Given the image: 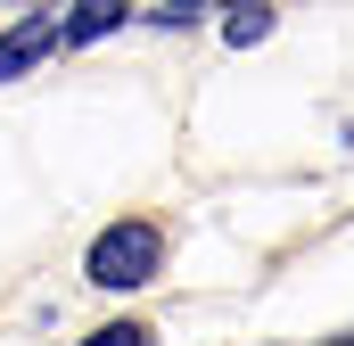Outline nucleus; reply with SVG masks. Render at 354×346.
Segmentation results:
<instances>
[{
    "label": "nucleus",
    "mask_w": 354,
    "mask_h": 346,
    "mask_svg": "<svg viewBox=\"0 0 354 346\" xmlns=\"http://www.w3.org/2000/svg\"><path fill=\"white\" fill-rule=\"evenodd\" d=\"M157 231L149 223H107L99 239H91V256H83V272L99 280V289H140L149 272H157Z\"/></svg>",
    "instance_id": "obj_1"
},
{
    "label": "nucleus",
    "mask_w": 354,
    "mask_h": 346,
    "mask_svg": "<svg viewBox=\"0 0 354 346\" xmlns=\"http://www.w3.org/2000/svg\"><path fill=\"white\" fill-rule=\"evenodd\" d=\"M50 42H58V17H41V8H33V17H25L8 42H0V83H8V75H25V66L50 50Z\"/></svg>",
    "instance_id": "obj_2"
},
{
    "label": "nucleus",
    "mask_w": 354,
    "mask_h": 346,
    "mask_svg": "<svg viewBox=\"0 0 354 346\" xmlns=\"http://www.w3.org/2000/svg\"><path fill=\"white\" fill-rule=\"evenodd\" d=\"M115 25H124V8H83V17H66V25H58V42H75V50H83V42L115 33Z\"/></svg>",
    "instance_id": "obj_3"
},
{
    "label": "nucleus",
    "mask_w": 354,
    "mask_h": 346,
    "mask_svg": "<svg viewBox=\"0 0 354 346\" xmlns=\"http://www.w3.org/2000/svg\"><path fill=\"white\" fill-rule=\"evenodd\" d=\"M264 33H272V8H239V17H223V42H239V50L264 42Z\"/></svg>",
    "instance_id": "obj_4"
},
{
    "label": "nucleus",
    "mask_w": 354,
    "mask_h": 346,
    "mask_svg": "<svg viewBox=\"0 0 354 346\" xmlns=\"http://www.w3.org/2000/svg\"><path fill=\"white\" fill-rule=\"evenodd\" d=\"M83 346H149V330H140V322H107V330L83 338Z\"/></svg>",
    "instance_id": "obj_5"
}]
</instances>
